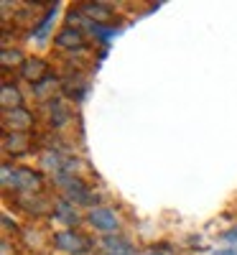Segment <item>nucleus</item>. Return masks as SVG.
Returning <instances> with one entry per match:
<instances>
[{"label": "nucleus", "instance_id": "423d86ee", "mask_svg": "<svg viewBox=\"0 0 237 255\" xmlns=\"http://www.w3.org/2000/svg\"><path fill=\"white\" fill-rule=\"evenodd\" d=\"M20 74H23V79L38 84V82H44L49 74H46V61L44 59H26L23 61V67H20Z\"/></svg>", "mask_w": 237, "mask_h": 255}, {"label": "nucleus", "instance_id": "412c9836", "mask_svg": "<svg viewBox=\"0 0 237 255\" xmlns=\"http://www.w3.org/2000/svg\"><path fill=\"white\" fill-rule=\"evenodd\" d=\"M150 255H156V253H150Z\"/></svg>", "mask_w": 237, "mask_h": 255}, {"label": "nucleus", "instance_id": "ddd939ff", "mask_svg": "<svg viewBox=\"0 0 237 255\" xmlns=\"http://www.w3.org/2000/svg\"><path fill=\"white\" fill-rule=\"evenodd\" d=\"M41 171H49V174H61L64 171V161L59 153L54 151H46L44 158H41Z\"/></svg>", "mask_w": 237, "mask_h": 255}, {"label": "nucleus", "instance_id": "9d476101", "mask_svg": "<svg viewBox=\"0 0 237 255\" xmlns=\"http://www.w3.org/2000/svg\"><path fill=\"white\" fill-rule=\"evenodd\" d=\"M28 133H5L3 138V148H5V153L10 156H18V153H26L28 151Z\"/></svg>", "mask_w": 237, "mask_h": 255}, {"label": "nucleus", "instance_id": "6e6552de", "mask_svg": "<svg viewBox=\"0 0 237 255\" xmlns=\"http://www.w3.org/2000/svg\"><path fill=\"white\" fill-rule=\"evenodd\" d=\"M84 15H87L92 23H105V20H110L113 18V8L107 5V3H84L82 8H79Z\"/></svg>", "mask_w": 237, "mask_h": 255}, {"label": "nucleus", "instance_id": "20e7f679", "mask_svg": "<svg viewBox=\"0 0 237 255\" xmlns=\"http://www.w3.org/2000/svg\"><path fill=\"white\" fill-rule=\"evenodd\" d=\"M59 184H61V189H64V194H67L69 202H74V204H90L92 202L90 186L84 184L82 179H77V176H61Z\"/></svg>", "mask_w": 237, "mask_h": 255}, {"label": "nucleus", "instance_id": "9b49d317", "mask_svg": "<svg viewBox=\"0 0 237 255\" xmlns=\"http://www.w3.org/2000/svg\"><path fill=\"white\" fill-rule=\"evenodd\" d=\"M20 92H18V87L15 84H10V82H5L3 84V90H0V105H3V110L5 113H10V110H18L20 108Z\"/></svg>", "mask_w": 237, "mask_h": 255}, {"label": "nucleus", "instance_id": "0eeeda50", "mask_svg": "<svg viewBox=\"0 0 237 255\" xmlns=\"http://www.w3.org/2000/svg\"><path fill=\"white\" fill-rule=\"evenodd\" d=\"M54 44L59 46V49H64V51H72V49H82V44H84V38H82V33H79V28H72V26H67L56 38H54Z\"/></svg>", "mask_w": 237, "mask_h": 255}, {"label": "nucleus", "instance_id": "39448f33", "mask_svg": "<svg viewBox=\"0 0 237 255\" xmlns=\"http://www.w3.org/2000/svg\"><path fill=\"white\" fill-rule=\"evenodd\" d=\"M3 123H5V130L8 133H26L28 128L33 125V115L28 110H23V108H18V110L5 113Z\"/></svg>", "mask_w": 237, "mask_h": 255}, {"label": "nucleus", "instance_id": "f257e3e1", "mask_svg": "<svg viewBox=\"0 0 237 255\" xmlns=\"http://www.w3.org/2000/svg\"><path fill=\"white\" fill-rule=\"evenodd\" d=\"M0 179H3L5 189H15V191H23V194H36V191L41 189V181H44L38 171H31V168H15L10 163L3 166Z\"/></svg>", "mask_w": 237, "mask_h": 255}, {"label": "nucleus", "instance_id": "4468645a", "mask_svg": "<svg viewBox=\"0 0 237 255\" xmlns=\"http://www.w3.org/2000/svg\"><path fill=\"white\" fill-rule=\"evenodd\" d=\"M33 87H36L33 92H36V97H38V100H46V97H51V95H54V90L59 87V82H56L54 77H46L44 82L33 84Z\"/></svg>", "mask_w": 237, "mask_h": 255}, {"label": "nucleus", "instance_id": "dca6fc26", "mask_svg": "<svg viewBox=\"0 0 237 255\" xmlns=\"http://www.w3.org/2000/svg\"><path fill=\"white\" fill-rule=\"evenodd\" d=\"M0 59H3V67H10V64H18V67H23V56H20V51L18 49H3V54H0Z\"/></svg>", "mask_w": 237, "mask_h": 255}, {"label": "nucleus", "instance_id": "f3484780", "mask_svg": "<svg viewBox=\"0 0 237 255\" xmlns=\"http://www.w3.org/2000/svg\"><path fill=\"white\" fill-rule=\"evenodd\" d=\"M69 120V113H67V108H64V105H54V108H51V123L56 125V128H61L64 123H67Z\"/></svg>", "mask_w": 237, "mask_h": 255}, {"label": "nucleus", "instance_id": "a211bd4d", "mask_svg": "<svg viewBox=\"0 0 237 255\" xmlns=\"http://www.w3.org/2000/svg\"><path fill=\"white\" fill-rule=\"evenodd\" d=\"M222 238H225V243H232V245H237V227H232V230H227V232H225V235H222Z\"/></svg>", "mask_w": 237, "mask_h": 255}, {"label": "nucleus", "instance_id": "f8f14e48", "mask_svg": "<svg viewBox=\"0 0 237 255\" xmlns=\"http://www.w3.org/2000/svg\"><path fill=\"white\" fill-rule=\"evenodd\" d=\"M54 209H56V220L67 222V225H77V222H79V212H77V204H74V202L59 199Z\"/></svg>", "mask_w": 237, "mask_h": 255}, {"label": "nucleus", "instance_id": "f03ea898", "mask_svg": "<svg viewBox=\"0 0 237 255\" xmlns=\"http://www.w3.org/2000/svg\"><path fill=\"white\" fill-rule=\"evenodd\" d=\"M54 248L67 255H84L92 250V243L77 230H59L54 235Z\"/></svg>", "mask_w": 237, "mask_h": 255}, {"label": "nucleus", "instance_id": "7ed1b4c3", "mask_svg": "<svg viewBox=\"0 0 237 255\" xmlns=\"http://www.w3.org/2000/svg\"><path fill=\"white\" fill-rule=\"evenodd\" d=\"M87 222H90L97 232H102V235H115V230L120 227L115 212L107 209V207H92L90 215H87Z\"/></svg>", "mask_w": 237, "mask_h": 255}, {"label": "nucleus", "instance_id": "2eb2a0df", "mask_svg": "<svg viewBox=\"0 0 237 255\" xmlns=\"http://www.w3.org/2000/svg\"><path fill=\"white\" fill-rule=\"evenodd\" d=\"M54 18H56V5H54V8L46 13V18L38 23V28H36V38H38V41H44V38H46V33H49V26L54 23Z\"/></svg>", "mask_w": 237, "mask_h": 255}, {"label": "nucleus", "instance_id": "1a4fd4ad", "mask_svg": "<svg viewBox=\"0 0 237 255\" xmlns=\"http://www.w3.org/2000/svg\"><path fill=\"white\" fill-rule=\"evenodd\" d=\"M102 250H105L107 255H130V253H133V245L115 232V235H105Z\"/></svg>", "mask_w": 237, "mask_h": 255}, {"label": "nucleus", "instance_id": "6ab92c4d", "mask_svg": "<svg viewBox=\"0 0 237 255\" xmlns=\"http://www.w3.org/2000/svg\"><path fill=\"white\" fill-rule=\"evenodd\" d=\"M214 255H237V250H235V248H230V250H217Z\"/></svg>", "mask_w": 237, "mask_h": 255}, {"label": "nucleus", "instance_id": "aec40b11", "mask_svg": "<svg viewBox=\"0 0 237 255\" xmlns=\"http://www.w3.org/2000/svg\"><path fill=\"white\" fill-rule=\"evenodd\" d=\"M3 255H10V243L3 240Z\"/></svg>", "mask_w": 237, "mask_h": 255}]
</instances>
